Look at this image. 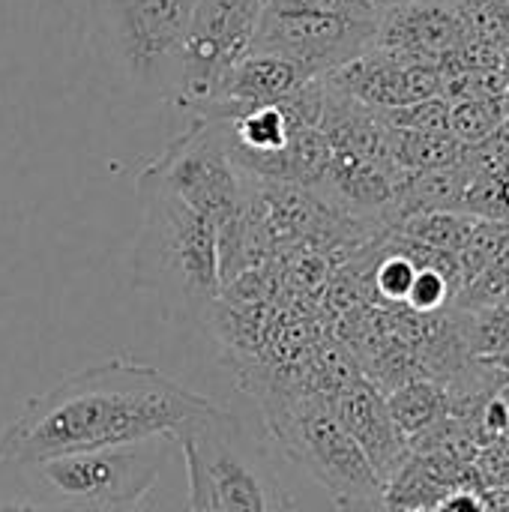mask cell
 <instances>
[{
  "label": "cell",
  "mask_w": 509,
  "mask_h": 512,
  "mask_svg": "<svg viewBox=\"0 0 509 512\" xmlns=\"http://www.w3.org/2000/svg\"><path fill=\"white\" fill-rule=\"evenodd\" d=\"M462 144L450 132H411L390 126V153L399 171H432L459 162Z\"/></svg>",
  "instance_id": "5bb4252c"
},
{
  "label": "cell",
  "mask_w": 509,
  "mask_h": 512,
  "mask_svg": "<svg viewBox=\"0 0 509 512\" xmlns=\"http://www.w3.org/2000/svg\"><path fill=\"white\" fill-rule=\"evenodd\" d=\"M378 27L381 18L369 15L291 12L264 6L249 51L285 57L309 78H324L369 51L375 45Z\"/></svg>",
  "instance_id": "9c48e42d"
},
{
  "label": "cell",
  "mask_w": 509,
  "mask_h": 512,
  "mask_svg": "<svg viewBox=\"0 0 509 512\" xmlns=\"http://www.w3.org/2000/svg\"><path fill=\"white\" fill-rule=\"evenodd\" d=\"M135 192L141 225L129 252L132 288L150 294L168 324L204 321L222 294L219 228L150 168H141Z\"/></svg>",
  "instance_id": "7a4b0ae2"
},
{
  "label": "cell",
  "mask_w": 509,
  "mask_h": 512,
  "mask_svg": "<svg viewBox=\"0 0 509 512\" xmlns=\"http://www.w3.org/2000/svg\"><path fill=\"white\" fill-rule=\"evenodd\" d=\"M501 105H504V114L509 117V72H507V84H504V96H501Z\"/></svg>",
  "instance_id": "d4e9b609"
},
{
  "label": "cell",
  "mask_w": 509,
  "mask_h": 512,
  "mask_svg": "<svg viewBox=\"0 0 509 512\" xmlns=\"http://www.w3.org/2000/svg\"><path fill=\"white\" fill-rule=\"evenodd\" d=\"M216 405L147 363L102 360L27 399L0 429V462H39L177 438Z\"/></svg>",
  "instance_id": "6da1fadb"
},
{
  "label": "cell",
  "mask_w": 509,
  "mask_h": 512,
  "mask_svg": "<svg viewBox=\"0 0 509 512\" xmlns=\"http://www.w3.org/2000/svg\"><path fill=\"white\" fill-rule=\"evenodd\" d=\"M414 276H417V264L405 252H399L393 243H387V252L381 255L372 273L375 294L384 297L387 303H405L414 285Z\"/></svg>",
  "instance_id": "ffe728a7"
},
{
  "label": "cell",
  "mask_w": 509,
  "mask_h": 512,
  "mask_svg": "<svg viewBox=\"0 0 509 512\" xmlns=\"http://www.w3.org/2000/svg\"><path fill=\"white\" fill-rule=\"evenodd\" d=\"M264 0H195L174 108L204 120L222 102L225 84L249 54Z\"/></svg>",
  "instance_id": "ba28073f"
},
{
  "label": "cell",
  "mask_w": 509,
  "mask_h": 512,
  "mask_svg": "<svg viewBox=\"0 0 509 512\" xmlns=\"http://www.w3.org/2000/svg\"><path fill=\"white\" fill-rule=\"evenodd\" d=\"M453 297H459V288L453 279H447L435 267H417L405 306L417 315H438L441 309H447V303H453Z\"/></svg>",
  "instance_id": "44dd1931"
},
{
  "label": "cell",
  "mask_w": 509,
  "mask_h": 512,
  "mask_svg": "<svg viewBox=\"0 0 509 512\" xmlns=\"http://www.w3.org/2000/svg\"><path fill=\"white\" fill-rule=\"evenodd\" d=\"M474 480L483 492H509V438H498L477 453Z\"/></svg>",
  "instance_id": "7402d4cb"
},
{
  "label": "cell",
  "mask_w": 509,
  "mask_h": 512,
  "mask_svg": "<svg viewBox=\"0 0 509 512\" xmlns=\"http://www.w3.org/2000/svg\"><path fill=\"white\" fill-rule=\"evenodd\" d=\"M174 456H180L177 438H150L18 465L48 501L66 512H126L153 489Z\"/></svg>",
  "instance_id": "277c9868"
},
{
  "label": "cell",
  "mask_w": 509,
  "mask_h": 512,
  "mask_svg": "<svg viewBox=\"0 0 509 512\" xmlns=\"http://www.w3.org/2000/svg\"><path fill=\"white\" fill-rule=\"evenodd\" d=\"M279 444L333 498L336 512H393L387 486L357 441L342 429L330 402L309 399L270 417Z\"/></svg>",
  "instance_id": "8992f818"
},
{
  "label": "cell",
  "mask_w": 509,
  "mask_h": 512,
  "mask_svg": "<svg viewBox=\"0 0 509 512\" xmlns=\"http://www.w3.org/2000/svg\"><path fill=\"white\" fill-rule=\"evenodd\" d=\"M381 120L393 129L411 132H450V102L444 96H432L423 102H411L393 111H378Z\"/></svg>",
  "instance_id": "d6986e66"
},
{
  "label": "cell",
  "mask_w": 509,
  "mask_h": 512,
  "mask_svg": "<svg viewBox=\"0 0 509 512\" xmlns=\"http://www.w3.org/2000/svg\"><path fill=\"white\" fill-rule=\"evenodd\" d=\"M509 243V222H495V219H477L468 243L462 246L459 258V270H462V288L471 285Z\"/></svg>",
  "instance_id": "e0dca14e"
},
{
  "label": "cell",
  "mask_w": 509,
  "mask_h": 512,
  "mask_svg": "<svg viewBox=\"0 0 509 512\" xmlns=\"http://www.w3.org/2000/svg\"><path fill=\"white\" fill-rule=\"evenodd\" d=\"M183 512H216V510L207 504V498H204L192 483H186V510Z\"/></svg>",
  "instance_id": "cb8c5ba5"
},
{
  "label": "cell",
  "mask_w": 509,
  "mask_h": 512,
  "mask_svg": "<svg viewBox=\"0 0 509 512\" xmlns=\"http://www.w3.org/2000/svg\"><path fill=\"white\" fill-rule=\"evenodd\" d=\"M183 480L216 512H300L258 429L216 405L177 435Z\"/></svg>",
  "instance_id": "3957f363"
},
{
  "label": "cell",
  "mask_w": 509,
  "mask_h": 512,
  "mask_svg": "<svg viewBox=\"0 0 509 512\" xmlns=\"http://www.w3.org/2000/svg\"><path fill=\"white\" fill-rule=\"evenodd\" d=\"M384 396H387L393 423L408 441L420 438L423 432L435 429L441 420L450 417V393L444 384L432 378H414Z\"/></svg>",
  "instance_id": "4fadbf2b"
},
{
  "label": "cell",
  "mask_w": 509,
  "mask_h": 512,
  "mask_svg": "<svg viewBox=\"0 0 509 512\" xmlns=\"http://www.w3.org/2000/svg\"><path fill=\"white\" fill-rule=\"evenodd\" d=\"M0 512H66L48 501L18 462H0Z\"/></svg>",
  "instance_id": "ac0fdd59"
},
{
  "label": "cell",
  "mask_w": 509,
  "mask_h": 512,
  "mask_svg": "<svg viewBox=\"0 0 509 512\" xmlns=\"http://www.w3.org/2000/svg\"><path fill=\"white\" fill-rule=\"evenodd\" d=\"M330 408L336 420L342 423V429L366 453L381 483L387 486L411 456L408 438L399 432V426L390 417L387 396L372 381L357 375L351 384L336 390V396L330 399Z\"/></svg>",
  "instance_id": "8fae6325"
},
{
  "label": "cell",
  "mask_w": 509,
  "mask_h": 512,
  "mask_svg": "<svg viewBox=\"0 0 509 512\" xmlns=\"http://www.w3.org/2000/svg\"><path fill=\"white\" fill-rule=\"evenodd\" d=\"M186 510V480H183V489H177L171 480H168V471L153 483V489L126 512H183Z\"/></svg>",
  "instance_id": "603a6c76"
},
{
  "label": "cell",
  "mask_w": 509,
  "mask_h": 512,
  "mask_svg": "<svg viewBox=\"0 0 509 512\" xmlns=\"http://www.w3.org/2000/svg\"><path fill=\"white\" fill-rule=\"evenodd\" d=\"M309 81H315V78H309L291 60L276 57V54L249 51L237 63V69L231 72V78L225 84V93H222V102L204 120H231V117H240L246 111L276 105V102L288 99L291 93H297Z\"/></svg>",
  "instance_id": "7c38bea8"
},
{
  "label": "cell",
  "mask_w": 509,
  "mask_h": 512,
  "mask_svg": "<svg viewBox=\"0 0 509 512\" xmlns=\"http://www.w3.org/2000/svg\"><path fill=\"white\" fill-rule=\"evenodd\" d=\"M504 132H507V135H509V117H507V120H504Z\"/></svg>",
  "instance_id": "484cf974"
},
{
  "label": "cell",
  "mask_w": 509,
  "mask_h": 512,
  "mask_svg": "<svg viewBox=\"0 0 509 512\" xmlns=\"http://www.w3.org/2000/svg\"><path fill=\"white\" fill-rule=\"evenodd\" d=\"M474 225H477V216H468V213H420V216H408V219L396 222L393 234L408 237V240L423 243L438 252L459 255L462 246L468 243Z\"/></svg>",
  "instance_id": "9a60e30c"
},
{
  "label": "cell",
  "mask_w": 509,
  "mask_h": 512,
  "mask_svg": "<svg viewBox=\"0 0 509 512\" xmlns=\"http://www.w3.org/2000/svg\"><path fill=\"white\" fill-rule=\"evenodd\" d=\"M195 0H99L105 45L123 78L150 99H174Z\"/></svg>",
  "instance_id": "52a82bcc"
},
{
  "label": "cell",
  "mask_w": 509,
  "mask_h": 512,
  "mask_svg": "<svg viewBox=\"0 0 509 512\" xmlns=\"http://www.w3.org/2000/svg\"><path fill=\"white\" fill-rule=\"evenodd\" d=\"M144 168H150L171 192H177L189 207L204 213L219 228L225 282L228 264L243 252L246 174L228 156L219 123L195 120Z\"/></svg>",
  "instance_id": "5b68a950"
},
{
  "label": "cell",
  "mask_w": 509,
  "mask_h": 512,
  "mask_svg": "<svg viewBox=\"0 0 509 512\" xmlns=\"http://www.w3.org/2000/svg\"><path fill=\"white\" fill-rule=\"evenodd\" d=\"M327 87L372 108L393 111L444 93V78L435 63H414L384 48H369L345 66L324 75Z\"/></svg>",
  "instance_id": "30bf717a"
},
{
  "label": "cell",
  "mask_w": 509,
  "mask_h": 512,
  "mask_svg": "<svg viewBox=\"0 0 509 512\" xmlns=\"http://www.w3.org/2000/svg\"><path fill=\"white\" fill-rule=\"evenodd\" d=\"M507 114L501 99H462L450 102V135L462 147H474L492 138L504 126Z\"/></svg>",
  "instance_id": "2e32d148"
}]
</instances>
